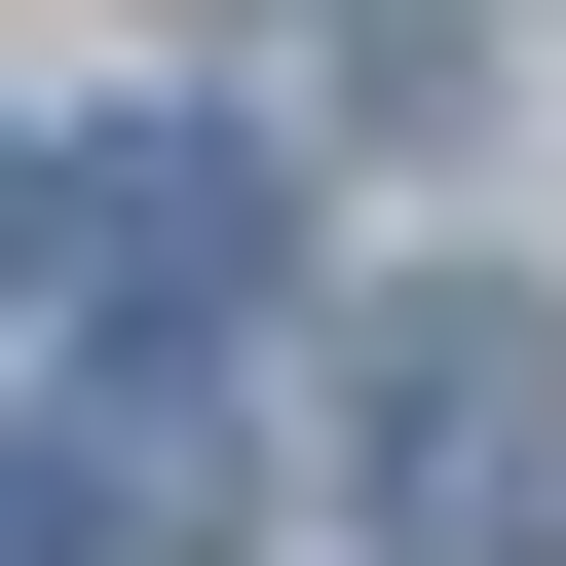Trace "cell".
<instances>
[{
	"instance_id": "3",
	"label": "cell",
	"mask_w": 566,
	"mask_h": 566,
	"mask_svg": "<svg viewBox=\"0 0 566 566\" xmlns=\"http://www.w3.org/2000/svg\"><path fill=\"white\" fill-rule=\"evenodd\" d=\"M189 528H227V416H151V378L114 416H0V566H189Z\"/></svg>"
},
{
	"instance_id": "1",
	"label": "cell",
	"mask_w": 566,
	"mask_h": 566,
	"mask_svg": "<svg viewBox=\"0 0 566 566\" xmlns=\"http://www.w3.org/2000/svg\"><path fill=\"white\" fill-rule=\"evenodd\" d=\"M0 264H39L76 340H264L303 303V151L264 114H76L39 189H0Z\"/></svg>"
},
{
	"instance_id": "2",
	"label": "cell",
	"mask_w": 566,
	"mask_h": 566,
	"mask_svg": "<svg viewBox=\"0 0 566 566\" xmlns=\"http://www.w3.org/2000/svg\"><path fill=\"white\" fill-rule=\"evenodd\" d=\"M340 491H378L416 566H566V303L416 264V303L340 340Z\"/></svg>"
},
{
	"instance_id": "4",
	"label": "cell",
	"mask_w": 566,
	"mask_h": 566,
	"mask_svg": "<svg viewBox=\"0 0 566 566\" xmlns=\"http://www.w3.org/2000/svg\"><path fill=\"white\" fill-rule=\"evenodd\" d=\"M0 189H39V114H0Z\"/></svg>"
}]
</instances>
